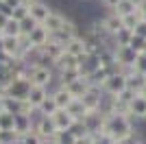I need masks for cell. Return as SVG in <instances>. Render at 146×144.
Segmentation results:
<instances>
[{"label":"cell","mask_w":146,"mask_h":144,"mask_svg":"<svg viewBox=\"0 0 146 144\" xmlns=\"http://www.w3.org/2000/svg\"><path fill=\"white\" fill-rule=\"evenodd\" d=\"M33 2H35V0H20V5H26V7H31Z\"/></svg>","instance_id":"cell-49"},{"label":"cell","mask_w":146,"mask_h":144,"mask_svg":"<svg viewBox=\"0 0 146 144\" xmlns=\"http://www.w3.org/2000/svg\"><path fill=\"white\" fill-rule=\"evenodd\" d=\"M18 144H42V138H39L35 131H31V133L20 135V142H18Z\"/></svg>","instance_id":"cell-36"},{"label":"cell","mask_w":146,"mask_h":144,"mask_svg":"<svg viewBox=\"0 0 146 144\" xmlns=\"http://www.w3.org/2000/svg\"><path fill=\"white\" fill-rule=\"evenodd\" d=\"M2 35H9V37H22V29H20V22H15L13 18H9L7 26L2 29Z\"/></svg>","instance_id":"cell-27"},{"label":"cell","mask_w":146,"mask_h":144,"mask_svg":"<svg viewBox=\"0 0 146 144\" xmlns=\"http://www.w3.org/2000/svg\"><path fill=\"white\" fill-rule=\"evenodd\" d=\"M35 120H37V116H22V114H18V116H15V125H13V131L18 133V135L31 133L33 129H35Z\"/></svg>","instance_id":"cell-14"},{"label":"cell","mask_w":146,"mask_h":144,"mask_svg":"<svg viewBox=\"0 0 146 144\" xmlns=\"http://www.w3.org/2000/svg\"><path fill=\"white\" fill-rule=\"evenodd\" d=\"M129 118L133 120V122L146 120V98L142 94H137L133 101L129 103Z\"/></svg>","instance_id":"cell-10"},{"label":"cell","mask_w":146,"mask_h":144,"mask_svg":"<svg viewBox=\"0 0 146 144\" xmlns=\"http://www.w3.org/2000/svg\"><path fill=\"white\" fill-rule=\"evenodd\" d=\"M131 37H133V31H129V29L118 31L116 35L111 37V39H113V48L116 46H129V44H131Z\"/></svg>","instance_id":"cell-25"},{"label":"cell","mask_w":146,"mask_h":144,"mask_svg":"<svg viewBox=\"0 0 146 144\" xmlns=\"http://www.w3.org/2000/svg\"><path fill=\"white\" fill-rule=\"evenodd\" d=\"M42 144H57V142L52 138H48V140H42Z\"/></svg>","instance_id":"cell-50"},{"label":"cell","mask_w":146,"mask_h":144,"mask_svg":"<svg viewBox=\"0 0 146 144\" xmlns=\"http://www.w3.org/2000/svg\"><path fill=\"white\" fill-rule=\"evenodd\" d=\"M31 81L26 77H15L11 83L7 85L5 90V96L9 98H15V101H29V92H31Z\"/></svg>","instance_id":"cell-3"},{"label":"cell","mask_w":146,"mask_h":144,"mask_svg":"<svg viewBox=\"0 0 146 144\" xmlns=\"http://www.w3.org/2000/svg\"><path fill=\"white\" fill-rule=\"evenodd\" d=\"M140 94H142V96H144V98H146V85H144V87H142V92H140Z\"/></svg>","instance_id":"cell-52"},{"label":"cell","mask_w":146,"mask_h":144,"mask_svg":"<svg viewBox=\"0 0 146 144\" xmlns=\"http://www.w3.org/2000/svg\"><path fill=\"white\" fill-rule=\"evenodd\" d=\"M11 18L15 20V22H22V20H26V18H29V7H26V5H18L15 9H13Z\"/></svg>","instance_id":"cell-33"},{"label":"cell","mask_w":146,"mask_h":144,"mask_svg":"<svg viewBox=\"0 0 146 144\" xmlns=\"http://www.w3.org/2000/svg\"><path fill=\"white\" fill-rule=\"evenodd\" d=\"M144 53H146V48H144Z\"/></svg>","instance_id":"cell-53"},{"label":"cell","mask_w":146,"mask_h":144,"mask_svg":"<svg viewBox=\"0 0 146 144\" xmlns=\"http://www.w3.org/2000/svg\"><path fill=\"white\" fill-rule=\"evenodd\" d=\"M133 70L137 72V74H142V77H146V53H140V55H137Z\"/></svg>","instance_id":"cell-35"},{"label":"cell","mask_w":146,"mask_h":144,"mask_svg":"<svg viewBox=\"0 0 146 144\" xmlns=\"http://www.w3.org/2000/svg\"><path fill=\"white\" fill-rule=\"evenodd\" d=\"M79 66H81V59L74 57V55H70V53H66V50H63V55H59L55 59V63H52L57 74H59V72H66V70H79Z\"/></svg>","instance_id":"cell-8"},{"label":"cell","mask_w":146,"mask_h":144,"mask_svg":"<svg viewBox=\"0 0 146 144\" xmlns=\"http://www.w3.org/2000/svg\"><path fill=\"white\" fill-rule=\"evenodd\" d=\"M35 26H37V22H35L33 18H31V15H29L26 20H22V22H20V29H22V35H29V33H31L33 29H35Z\"/></svg>","instance_id":"cell-37"},{"label":"cell","mask_w":146,"mask_h":144,"mask_svg":"<svg viewBox=\"0 0 146 144\" xmlns=\"http://www.w3.org/2000/svg\"><path fill=\"white\" fill-rule=\"evenodd\" d=\"M144 85H146V77H142V74H137V72L129 77V90H133L135 94H140Z\"/></svg>","instance_id":"cell-26"},{"label":"cell","mask_w":146,"mask_h":144,"mask_svg":"<svg viewBox=\"0 0 146 144\" xmlns=\"http://www.w3.org/2000/svg\"><path fill=\"white\" fill-rule=\"evenodd\" d=\"M135 13H137L142 20H146V0H142L140 5H137V11H135Z\"/></svg>","instance_id":"cell-42"},{"label":"cell","mask_w":146,"mask_h":144,"mask_svg":"<svg viewBox=\"0 0 146 144\" xmlns=\"http://www.w3.org/2000/svg\"><path fill=\"white\" fill-rule=\"evenodd\" d=\"M0 131H2V129H0Z\"/></svg>","instance_id":"cell-54"},{"label":"cell","mask_w":146,"mask_h":144,"mask_svg":"<svg viewBox=\"0 0 146 144\" xmlns=\"http://www.w3.org/2000/svg\"><path fill=\"white\" fill-rule=\"evenodd\" d=\"M26 79L31 81V85H39V87H48L57 81V72L52 66H42V63H33L26 66Z\"/></svg>","instance_id":"cell-2"},{"label":"cell","mask_w":146,"mask_h":144,"mask_svg":"<svg viewBox=\"0 0 146 144\" xmlns=\"http://www.w3.org/2000/svg\"><path fill=\"white\" fill-rule=\"evenodd\" d=\"M5 2H7L9 7H11V9H15V7L20 5V0H5Z\"/></svg>","instance_id":"cell-48"},{"label":"cell","mask_w":146,"mask_h":144,"mask_svg":"<svg viewBox=\"0 0 146 144\" xmlns=\"http://www.w3.org/2000/svg\"><path fill=\"white\" fill-rule=\"evenodd\" d=\"M66 18L68 15H63V13L59 11H50V15L46 18V22H44V29L48 31L50 35H55V33H59V31H63V24H66Z\"/></svg>","instance_id":"cell-13"},{"label":"cell","mask_w":146,"mask_h":144,"mask_svg":"<svg viewBox=\"0 0 146 144\" xmlns=\"http://www.w3.org/2000/svg\"><path fill=\"white\" fill-rule=\"evenodd\" d=\"M52 122H55L57 131H70V127H72L76 120L68 114V109H57V114L52 116Z\"/></svg>","instance_id":"cell-16"},{"label":"cell","mask_w":146,"mask_h":144,"mask_svg":"<svg viewBox=\"0 0 146 144\" xmlns=\"http://www.w3.org/2000/svg\"><path fill=\"white\" fill-rule=\"evenodd\" d=\"M5 114V105H2V98H0V116Z\"/></svg>","instance_id":"cell-51"},{"label":"cell","mask_w":146,"mask_h":144,"mask_svg":"<svg viewBox=\"0 0 146 144\" xmlns=\"http://www.w3.org/2000/svg\"><path fill=\"white\" fill-rule=\"evenodd\" d=\"M48 96H50V90H48V87H39V85H33V87H31V92H29V103L37 109L44 101H46V98H48Z\"/></svg>","instance_id":"cell-17"},{"label":"cell","mask_w":146,"mask_h":144,"mask_svg":"<svg viewBox=\"0 0 146 144\" xmlns=\"http://www.w3.org/2000/svg\"><path fill=\"white\" fill-rule=\"evenodd\" d=\"M100 133H107L109 138H113L116 144H120L122 140H127L129 135L135 133V122L122 114H107L100 127Z\"/></svg>","instance_id":"cell-1"},{"label":"cell","mask_w":146,"mask_h":144,"mask_svg":"<svg viewBox=\"0 0 146 144\" xmlns=\"http://www.w3.org/2000/svg\"><path fill=\"white\" fill-rule=\"evenodd\" d=\"M13 125H15V116L5 111V114L0 116V129L2 131H13Z\"/></svg>","instance_id":"cell-30"},{"label":"cell","mask_w":146,"mask_h":144,"mask_svg":"<svg viewBox=\"0 0 146 144\" xmlns=\"http://www.w3.org/2000/svg\"><path fill=\"white\" fill-rule=\"evenodd\" d=\"M66 53H70V55H74V57H85V39L81 35H76V37H72L70 42H68V46H66Z\"/></svg>","instance_id":"cell-19"},{"label":"cell","mask_w":146,"mask_h":144,"mask_svg":"<svg viewBox=\"0 0 146 144\" xmlns=\"http://www.w3.org/2000/svg\"><path fill=\"white\" fill-rule=\"evenodd\" d=\"M68 114L72 116L74 120H83V118H85V114H87L83 101H81V98H74V101L70 103V107H68Z\"/></svg>","instance_id":"cell-22"},{"label":"cell","mask_w":146,"mask_h":144,"mask_svg":"<svg viewBox=\"0 0 146 144\" xmlns=\"http://www.w3.org/2000/svg\"><path fill=\"white\" fill-rule=\"evenodd\" d=\"M0 50H2L5 55H9L11 59H22V53H24L22 37H9V35H2V39H0Z\"/></svg>","instance_id":"cell-5"},{"label":"cell","mask_w":146,"mask_h":144,"mask_svg":"<svg viewBox=\"0 0 146 144\" xmlns=\"http://www.w3.org/2000/svg\"><path fill=\"white\" fill-rule=\"evenodd\" d=\"M103 22H105V29H107V33H109V37H113L118 31L124 29V26H122V18H118L113 11H109V15H105Z\"/></svg>","instance_id":"cell-18"},{"label":"cell","mask_w":146,"mask_h":144,"mask_svg":"<svg viewBox=\"0 0 146 144\" xmlns=\"http://www.w3.org/2000/svg\"><path fill=\"white\" fill-rule=\"evenodd\" d=\"M2 105H5V111H9V114H13V116H18V114H20V105H22V101H15V98L5 96V98H2Z\"/></svg>","instance_id":"cell-29"},{"label":"cell","mask_w":146,"mask_h":144,"mask_svg":"<svg viewBox=\"0 0 146 144\" xmlns=\"http://www.w3.org/2000/svg\"><path fill=\"white\" fill-rule=\"evenodd\" d=\"M129 87V79L127 74H122V72H116V74H109L107 79V83L103 85V92L107 96H120L122 92Z\"/></svg>","instance_id":"cell-4"},{"label":"cell","mask_w":146,"mask_h":144,"mask_svg":"<svg viewBox=\"0 0 146 144\" xmlns=\"http://www.w3.org/2000/svg\"><path fill=\"white\" fill-rule=\"evenodd\" d=\"M137 37H142V39H146V20H142L137 26H135V31H133Z\"/></svg>","instance_id":"cell-41"},{"label":"cell","mask_w":146,"mask_h":144,"mask_svg":"<svg viewBox=\"0 0 146 144\" xmlns=\"http://www.w3.org/2000/svg\"><path fill=\"white\" fill-rule=\"evenodd\" d=\"M76 79H81V70H66V72H59L57 74V85H70L74 83Z\"/></svg>","instance_id":"cell-24"},{"label":"cell","mask_w":146,"mask_h":144,"mask_svg":"<svg viewBox=\"0 0 146 144\" xmlns=\"http://www.w3.org/2000/svg\"><path fill=\"white\" fill-rule=\"evenodd\" d=\"M7 22H9V18H7L5 13H0V33H2V29L7 26Z\"/></svg>","instance_id":"cell-47"},{"label":"cell","mask_w":146,"mask_h":144,"mask_svg":"<svg viewBox=\"0 0 146 144\" xmlns=\"http://www.w3.org/2000/svg\"><path fill=\"white\" fill-rule=\"evenodd\" d=\"M142 22V18L137 15V13H131V15H124L122 18V26L124 29H129V31H135V26Z\"/></svg>","instance_id":"cell-31"},{"label":"cell","mask_w":146,"mask_h":144,"mask_svg":"<svg viewBox=\"0 0 146 144\" xmlns=\"http://www.w3.org/2000/svg\"><path fill=\"white\" fill-rule=\"evenodd\" d=\"M52 140H55L57 144H74V135L70 131H57Z\"/></svg>","instance_id":"cell-34"},{"label":"cell","mask_w":146,"mask_h":144,"mask_svg":"<svg viewBox=\"0 0 146 144\" xmlns=\"http://www.w3.org/2000/svg\"><path fill=\"white\" fill-rule=\"evenodd\" d=\"M81 101H83L87 111H100L103 101H105V92L100 90V87H96V85H90V90L85 92V96H83Z\"/></svg>","instance_id":"cell-6"},{"label":"cell","mask_w":146,"mask_h":144,"mask_svg":"<svg viewBox=\"0 0 146 144\" xmlns=\"http://www.w3.org/2000/svg\"><path fill=\"white\" fill-rule=\"evenodd\" d=\"M92 138H94V144H116L113 138H109L107 133H94Z\"/></svg>","instance_id":"cell-39"},{"label":"cell","mask_w":146,"mask_h":144,"mask_svg":"<svg viewBox=\"0 0 146 144\" xmlns=\"http://www.w3.org/2000/svg\"><path fill=\"white\" fill-rule=\"evenodd\" d=\"M50 94H52V98H55L57 107L59 109H68L70 107V103L74 101V96L68 92V87H63V85H57L55 90H50Z\"/></svg>","instance_id":"cell-15"},{"label":"cell","mask_w":146,"mask_h":144,"mask_svg":"<svg viewBox=\"0 0 146 144\" xmlns=\"http://www.w3.org/2000/svg\"><path fill=\"white\" fill-rule=\"evenodd\" d=\"M120 144H146V142H144V138H142L140 133L135 131L133 135H129V138H127V140H122Z\"/></svg>","instance_id":"cell-40"},{"label":"cell","mask_w":146,"mask_h":144,"mask_svg":"<svg viewBox=\"0 0 146 144\" xmlns=\"http://www.w3.org/2000/svg\"><path fill=\"white\" fill-rule=\"evenodd\" d=\"M0 13H5L7 18H11V13H13V9L9 5H7V2H2V5H0Z\"/></svg>","instance_id":"cell-44"},{"label":"cell","mask_w":146,"mask_h":144,"mask_svg":"<svg viewBox=\"0 0 146 144\" xmlns=\"http://www.w3.org/2000/svg\"><path fill=\"white\" fill-rule=\"evenodd\" d=\"M11 57H9V55H5L2 53V50H0V66H9V63H11Z\"/></svg>","instance_id":"cell-45"},{"label":"cell","mask_w":146,"mask_h":144,"mask_svg":"<svg viewBox=\"0 0 146 144\" xmlns=\"http://www.w3.org/2000/svg\"><path fill=\"white\" fill-rule=\"evenodd\" d=\"M66 87H68V92H70L74 98H83V96H85V92L90 90V81H87L85 77H81V79H76L74 83L66 85Z\"/></svg>","instance_id":"cell-20"},{"label":"cell","mask_w":146,"mask_h":144,"mask_svg":"<svg viewBox=\"0 0 146 144\" xmlns=\"http://www.w3.org/2000/svg\"><path fill=\"white\" fill-rule=\"evenodd\" d=\"M57 103H55V98H52V94L48 96V98H46V101L42 103V105H39V107H37V116H46V118H52V116L57 114Z\"/></svg>","instance_id":"cell-21"},{"label":"cell","mask_w":146,"mask_h":144,"mask_svg":"<svg viewBox=\"0 0 146 144\" xmlns=\"http://www.w3.org/2000/svg\"><path fill=\"white\" fill-rule=\"evenodd\" d=\"M129 46L133 48V50H137V53H144V48H146V39H142V37H137L133 33V37H131V44Z\"/></svg>","instance_id":"cell-38"},{"label":"cell","mask_w":146,"mask_h":144,"mask_svg":"<svg viewBox=\"0 0 146 144\" xmlns=\"http://www.w3.org/2000/svg\"><path fill=\"white\" fill-rule=\"evenodd\" d=\"M113 55H116V61L120 68H133L135 59H137V50H133L131 46H116L113 48Z\"/></svg>","instance_id":"cell-7"},{"label":"cell","mask_w":146,"mask_h":144,"mask_svg":"<svg viewBox=\"0 0 146 144\" xmlns=\"http://www.w3.org/2000/svg\"><path fill=\"white\" fill-rule=\"evenodd\" d=\"M20 135L15 131H0V144H18Z\"/></svg>","instance_id":"cell-32"},{"label":"cell","mask_w":146,"mask_h":144,"mask_svg":"<svg viewBox=\"0 0 146 144\" xmlns=\"http://www.w3.org/2000/svg\"><path fill=\"white\" fill-rule=\"evenodd\" d=\"M74 144H94V138H92V135H85V138H74Z\"/></svg>","instance_id":"cell-43"},{"label":"cell","mask_w":146,"mask_h":144,"mask_svg":"<svg viewBox=\"0 0 146 144\" xmlns=\"http://www.w3.org/2000/svg\"><path fill=\"white\" fill-rule=\"evenodd\" d=\"M26 37H29V42H31L33 48H42V46H46V44L50 42V33L44 29V24H37Z\"/></svg>","instance_id":"cell-12"},{"label":"cell","mask_w":146,"mask_h":144,"mask_svg":"<svg viewBox=\"0 0 146 144\" xmlns=\"http://www.w3.org/2000/svg\"><path fill=\"white\" fill-rule=\"evenodd\" d=\"M50 11H52V9H50L48 2H44V0H35V2L29 7V15L35 20L37 24H44V22H46V18L50 15Z\"/></svg>","instance_id":"cell-11"},{"label":"cell","mask_w":146,"mask_h":144,"mask_svg":"<svg viewBox=\"0 0 146 144\" xmlns=\"http://www.w3.org/2000/svg\"><path fill=\"white\" fill-rule=\"evenodd\" d=\"M33 131H35L42 140H48V138H55L57 127H55V122H52V118L37 116V120H35V129H33Z\"/></svg>","instance_id":"cell-9"},{"label":"cell","mask_w":146,"mask_h":144,"mask_svg":"<svg viewBox=\"0 0 146 144\" xmlns=\"http://www.w3.org/2000/svg\"><path fill=\"white\" fill-rule=\"evenodd\" d=\"M118 2H120V0H103V5L107 7V9H111V11L118 7Z\"/></svg>","instance_id":"cell-46"},{"label":"cell","mask_w":146,"mask_h":144,"mask_svg":"<svg viewBox=\"0 0 146 144\" xmlns=\"http://www.w3.org/2000/svg\"><path fill=\"white\" fill-rule=\"evenodd\" d=\"M137 11V5L135 2H131V0H120L118 2V7L113 9V13H116L118 18H124V15H131V13Z\"/></svg>","instance_id":"cell-23"},{"label":"cell","mask_w":146,"mask_h":144,"mask_svg":"<svg viewBox=\"0 0 146 144\" xmlns=\"http://www.w3.org/2000/svg\"><path fill=\"white\" fill-rule=\"evenodd\" d=\"M70 133H72L74 138H85V135H92L90 129L85 127V122H83V120H76V122L70 127Z\"/></svg>","instance_id":"cell-28"}]
</instances>
